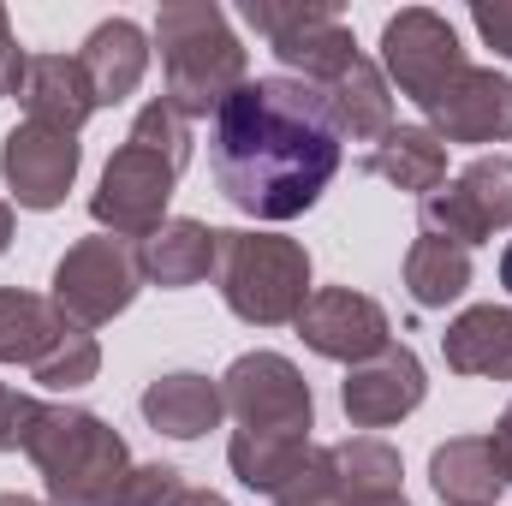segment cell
Returning <instances> with one entry per match:
<instances>
[{"instance_id":"obj_18","label":"cell","mask_w":512,"mask_h":506,"mask_svg":"<svg viewBox=\"0 0 512 506\" xmlns=\"http://www.w3.org/2000/svg\"><path fill=\"white\" fill-rule=\"evenodd\" d=\"M221 411H227L221 387L209 376H197V370H173V376H155L143 387V417H149L161 435H173V441L209 435V429L221 423Z\"/></svg>"},{"instance_id":"obj_7","label":"cell","mask_w":512,"mask_h":506,"mask_svg":"<svg viewBox=\"0 0 512 506\" xmlns=\"http://www.w3.org/2000/svg\"><path fill=\"white\" fill-rule=\"evenodd\" d=\"M143 286V262L131 239L114 233H96V239H78L72 251L60 256L54 268V304L66 310L72 328H102L126 310Z\"/></svg>"},{"instance_id":"obj_37","label":"cell","mask_w":512,"mask_h":506,"mask_svg":"<svg viewBox=\"0 0 512 506\" xmlns=\"http://www.w3.org/2000/svg\"><path fill=\"white\" fill-rule=\"evenodd\" d=\"M364 506H411L405 495H382V501H364Z\"/></svg>"},{"instance_id":"obj_14","label":"cell","mask_w":512,"mask_h":506,"mask_svg":"<svg viewBox=\"0 0 512 506\" xmlns=\"http://www.w3.org/2000/svg\"><path fill=\"white\" fill-rule=\"evenodd\" d=\"M423 393H429V381H423L417 352L387 340L370 364H352V376L340 387V405H346V417L358 429H387V423L411 417L423 405Z\"/></svg>"},{"instance_id":"obj_23","label":"cell","mask_w":512,"mask_h":506,"mask_svg":"<svg viewBox=\"0 0 512 506\" xmlns=\"http://www.w3.org/2000/svg\"><path fill=\"white\" fill-rule=\"evenodd\" d=\"M328 102H334L340 137H387V131H393V96H387V78L364 60V54L328 84Z\"/></svg>"},{"instance_id":"obj_8","label":"cell","mask_w":512,"mask_h":506,"mask_svg":"<svg viewBox=\"0 0 512 506\" xmlns=\"http://www.w3.org/2000/svg\"><path fill=\"white\" fill-rule=\"evenodd\" d=\"M221 399L239 417V435L310 441V381L298 376V364L280 358V352H245L221 376Z\"/></svg>"},{"instance_id":"obj_15","label":"cell","mask_w":512,"mask_h":506,"mask_svg":"<svg viewBox=\"0 0 512 506\" xmlns=\"http://www.w3.org/2000/svg\"><path fill=\"white\" fill-rule=\"evenodd\" d=\"M429 483L447 506H495L512 489V465L495 435H459L429 453Z\"/></svg>"},{"instance_id":"obj_27","label":"cell","mask_w":512,"mask_h":506,"mask_svg":"<svg viewBox=\"0 0 512 506\" xmlns=\"http://www.w3.org/2000/svg\"><path fill=\"white\" fill-rule=\"evenodd\" d=\"M274 506H352L346 483H340L334 465H328V447H310V459H304L298 477L274 495Z\"/></svg>"},{"instance_id":"obj_28","label":"cell","mask_w":512,"mask_h":506,"mask_svg":"<svg viewBox=\"0 0 512 506\" xmlns=\"http://www.w3.org/2000/svg\"><path fill=\"white\" fill-rule=\"evenodd\" d=\"M185 477L173 465H131L126 489H120V506H185Z\"/></svg>"},{"instance_id":"obj_4","label":"cell","mask_w":512,"mask_h":506,"mask_svg":"<svg viewBox=\"0 0 512 506\" xmlns=\"http://www.w3.org/2000/svg\"><path fill=\"white\" fill-rule=\"evenodd\" d=\"M161 42V72H167V102L185 120H209L239 84H245V48L227 30L221 6H161L155 18Z\"/></svg>"},{"instance_id":"obj_32","label":"cell","mask_w":512,"mask_h":506,"mask_svg":"<svg viewBox=\"0 0 512 506\" xmlns=\"http://www.w3.org/2000/svg\"><path fill=\"white\" fill-rule=\"evenodd\" d=\"M6 245H12V203L0 197V256H6Z\"/></svg>"},{"instance_id":"obj_1","label":"cell","mask_w":512,"mask_h":506,"mask_svg":"<svg viewBox=\"0 0 512 506\" xmlns=\"http://www.w3.org/2000/svg\"><path fill=\"white\" fill-rule=\"evenodd\" d=\"M340 120L322 84L304 78H245L209 131V161L221 197L251 221H292L316 209L328 179L340 173Z\"/></svg>"},{"instance_id":"obj_3","label":"cell","mask_w":512,"mask_h":506,"mask_svg":"<svg viewBox=\"0 0 512 506\" xmlns=\"http://www.w3.org/2000/svg\"><path fill=\"white\" fill-rule=\"evenodd\" d=\"M24 453L36 459V471L48 483V506H120L131 453L96 411L42 405L24 435Z\"/></svg>"},{"instance_id":"obj_2","label":"cell","mask_w":512,"mask_h":506,"mask_svg":"<svg viewBox=\"0 0 512 506\" xmlns=\"http://www.w3.org/2000/svg\"><path fill=\"white\" fill-rule=\"evenodd\" d=\"M185 161H191V120L167 96L143 102L137 120H131V137L114 149V161L102 167V185L90 197V215L102 227H114V239H137L143 245L161 227L167 197H173Z\"/></svg>"},{"instance_id":"obj_19","label":"cell","mask_w":512,"mask_h":506,"mask_svg":"<svg viewBox=\"0 0 512 506\" xmlns=\"http://www.w3.org/2000/svg\"><path fill=\"white\" fill-rule=\"evenodd\" d=\"M447 370L459 376H495L512 381V304H477L441 334Z\"/></svg>"},{"instance_id":"obj_5","label":"cell","mask_w":512,"mask_h":506,"mask_svg":"<svg viewBox=\"0 0 512 506\" xmlns=\"http://www.w3.org/2000/svg\"><path fill=\"white\" fill-rule=\"evenodd\" d=\"M215 280L239 322L280 328L310 304V251L280 233H215Z\"/></svg>"},{"instance_id":"obj_25","label":"cell","mask_w":512,"mask_h":506,"mask_svg":"<svg viewBox=\"0 0 512 506\" xmlns=\"http://www.w3.org/2000/svg\"><path fill=\"white\" fill-rule=\"evenodd\" d=\"M328 465H334V477L346 483L352 506L399 495V453H393L387 441H376V435H358V441L328 447Z\"/></svg>"},{"instance_id":"obj_31","label":"cell","mask_w":512,"mask_h":506,"mask_svg":"<svg viewBox=\"0 0 512 506\" xmlns=\"http://www.w3.org/2000/svg\"><path fill=\"white\" fill-rule=\"evenodd\" d=\"M24 66H30V54L12 42V24L0 12V96H18L24 90Z\"/></svg>"},{"instance_id":"obj_36","label":"cell","mask_w":512,"mask_h":506,"mask_svg":"<svg viewBox=\"0 0 512 506\" xmlns=\"http://www.w3.org/2000/svg\"><path fill=\"white\" fill-rule=\"evenodd\" d=\"M0 506H42V501H30V495H0Z\"/></svg>"},{"instance_id":"obj_30","label":"cell","mask_w":512,"mask_h":506,"mask_svg":"<svg viewBox=\"0 0 512 506\" xmlns=\"http://www.w3.org/2000/svg\"><path fill=\"white\" fill-rule=\"evenodd\" d=\"M471 18H477L483 42H489L495 54H507V60H512V0H495V6H477Z\"/></svg>"},{"instance_id":"obj_10","label":"cell","mask_w":512,"mask_h":506,"mask_svg":"<svg viewBox=\"0 0 512 506\" xmlns=\"http://www.w3.org/2000/svg\"><path fill=\"white\" fill-rule=\"evenodd\" d=\"M382 60H387V78L423 108L429 96H441L471 60H465V48H459V36H453V24L441 18V12H429V6H405L399 18H387L382 30Z\"/></svg>"},{"instance_id":"obj_21","label":"cell","mask_w":512,"mask_h":506,"mask_svg":"<svg viewBox=\"0 0 512 506\" xmlns=\"http://www.w3.org/2000/svg\"><path fill=\"white\" fill-rule=\"evenodd\" d=\"M66 334H72V322H66V310L54 298L0 286V364H30L36 370Z\"/></svg>"},{"instance_id":"obj_29","label":"cell","mask_w":512,"mask_h":506,"mask_svg":"<svg viewBox=\"0 0 512 506\" xmlns=\"http://www.w3.org/2000/svg\"><path fill=\"white\" fill-rule=\"evenodd\" d=\"M36 411H42V399L12 393V387L0 381V453H24V435H30Z\"/></svg>"},{"instance_id":"obj_33","label":"cell","mask_w":512,"mask_h":506,"mask_svg":"<svg viewBox=\"0 0 512 506\" xmlns=\"http://www.w3.org/2000/svg\"><path fill=\"white\" fill-rule=\"evenodd\" d=\"M495 441H501V453H507V465H512V405H507V417H501V429H495Z\"/></svg>"},{"instance_id":"obj_22","label":"cell","mask_w":512,"mask_h":506,"mask_svg":"<svg viewBox=\"0 0 512 506\" xmlns=\"http://www.w3.org/2000/svg\"><path fill=\"white\" fill-rule=\"evenodd\" d=\"M364 173H376V179L399 185V191L429 197V191L447 185V143L429 126H393L382 143L364 155Z\"/></svg>"},{"instance_id":"obj_17","label":"cell","mask_w":512,"mask_h":506,"mask_svg":"<svg viewBox=\"0 0 512 506\" xmlns=\"http://www.w3.org/2000/svg\"><path fill=\"white\" fill-rule=\"evenodd\" d=\"M78 66H84V78H90L96 108H102V102L114 108V102H126L131 90L143 84V72H149V42H143V30H137L131 18H108V24L90 30Z\"/></svg>"},{"instance_id":"obj_24","label":"cell","mask_w":512,"mask_h":506,"mask_svg":"<svg viewBox=\"0 0 512 506\" xmlns=\"http://www.w3.org/2000/svg\"><path fill=\"white\" fill-rule=\"evenodd\" d=\"M465 286H471V251H459L447 239H429V233L405 251V292H411L417 310H447Z\"/></svg>"},{"instance_id":"obj_6","label":"cell","mask_w":512,"mask_h":506,"mask_svg":"<svg viewBox=\"0 0 512 506\" xmlns=\"http://www.w3.org/2000/svg\"><path fill=\"white\" fill-rule=\"evenodd\" d=\"M239 12H245L251 30H262V36L274 42V54H280L286 66H298L304 84H322V90H328V84L358 60V42H352L340 6H328V0H292V6L245 0Z\"/></svg>"},{"instance_id":"obj_26","label":"cell","mask_w":512,"mask_h":506,"mask_svg":"<svg viewBox=\"0 0 512 506\" xmlns=\"http://www.w3.org/2000/svg\"><path fill=\"white\" fill-rule=\"evenodd\" d=\"M96 370H102V346L84 334V328H72L42 364H36V381L42 387H60V393H72V387H84V381H96Z\"/></svg>"},{"instance_id":"obj_11","label":"cell","mask_w":512,"mask_h":506,"mask_svg":"<svg viewBox=\"0 0 512 506\" xmlns=\"http://www.w3.org/2000/svg\"><path fill=\"white\" fill-rule=\"evenodd\" d=\"M298 334L316 358L334 364H370L387 346V310L376 298L352 292V286H322L310 292V304L298 310Z\"/></svg>"},{"instance_id":"obj_9","label":"cell","mask_w":512,"mask_h":506,"mask_svg":"<svg viewBox=\"0 0 512 506\" xmlns=\"http://www.w3.org/2000/svg\"><path fill=\"white\" fill-rule=\"evenodd\" d=\"M417 227L459 251L512 227V155H477L453 185L417 197Z\"/></svg>"},{"instance_id":"obj_16","label":"cell","mask_w":512,"mask_h":506,"mask_svg":"<svg viewBox=\"0 0 512 506\" xmlns=\"http://www.w3.org/2000/svg\"><path fill=\"white\" fill-rule=\"evenodd\" d=\"M18 96H24V114H30L36 126L66 131V137H78V126L96 114V96H90L84 66L66 60V54H30Z\"/></svg>"},{"instance_id":"obj_35","label":"cell","mask_w":512,"mask_h":506,"mask_svg":"<svg viewBox=\"0 0 512 506\" xmlns=\"http://www.w3.org/2000/svg\"><path fill=\"white\" fill-rule=\"evenodd\" d=\"M501 286L512 292V245H507V256H501Z\"/></svg>"},{"instance_id":"obj_12","label":"cell","mask_w":512,"mask_h":506,"mask_svg":"<svg viewBox=\"0 0 512 506\" xmlns=\"http://www.w3.org/2000/svg\"><path fill=\"white\" fill-rule=\"evenodd\" d=\"M423 114L441 143H501L512 137V78L489 66H465L441 96L423 102Z\"/></svg>"},{"instance_id":"obj_34","label":"cell","mask_w":512,"mask_h":506,"mask_svg":"<svg viewBox=\"0 0 512 506\" xmlns=\"http://www.w3.org/2000/svg\"><path fill=\"white\" fill-rule=\"evenodd\" d=\"M185 506H227V501H221V495H209V489H191V495H185Z\"/></svg>"},{"instance_id":"obj_13","label":"cell","mask_w":512,"mask_h":506,"mask_svg":"<svg viewBox=\"0 0 512 506\" xmlns=\"http://www.w3.org/2000/svg\"><path fill=\"white\" fill-rule=\"evenodd\" d=\"M0 167H6V185L24 209H60L72 179H78V137L24 120V126L6 131Z\"/></svg>"},{"instance_id":"obj_20","label":"cell","mask_w":512,"mask_h":506,"mask_svg":"<svg viewBox=\"0 0 512 506\" xmlns=\"http://www.w3.org/2000/svg\"><path fill=\"white\" fill-rule=\"evenodd\" d=\"M137 262H143V280H155V286H167V292H179V286H197V280H209V268H215V227H203V221H161L143 245H137Z\"/></svg>"}]
</instances>
